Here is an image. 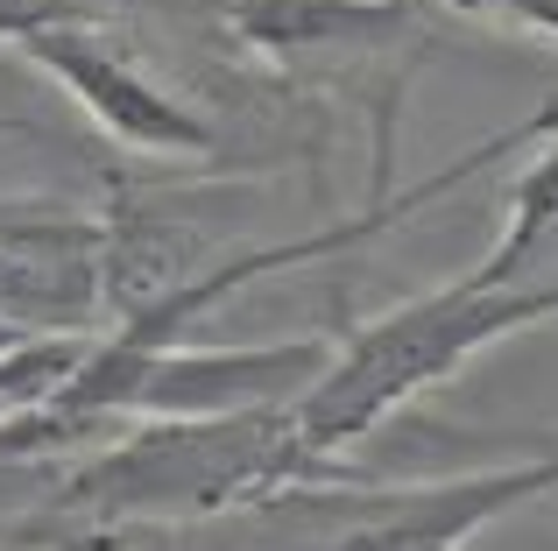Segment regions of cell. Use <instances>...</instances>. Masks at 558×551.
I'll use <instances>...</instances> for the list:
<instances>
[{
  "label": "cell",
  "instance_id": "cell-6",
  "mask_svg": "<svg viewBox=\"0 0 558 551\" xmlns=\"http://www.w3.org/2000/svg\"><path fill=\"white\" fill-rule=\"evenodd\" d=\"M466 22H495V28H523V36L558 42V0H446Z\"/></svg>",
  "mask_w": 558,
  "mask_h": 551
},
{
  "label": "cell",
  "instance_id": "cell-4",
  "mask_svg": "<svg viewBox=\"0 0 558 551\" xmlns=\"http://www.w3.org/2000/svg\"><path fill=\"white\" fill-rule=\"evenodd\" d=\"M14 50H22L43 78L64 85V93L93 113L99 135L121 142V149H135V156H213L219 149V127L205 121L191 99L170 93L163 78H149V71L135 64V50H128L99 14H85V22H50V28H36V36H22Z\"/></svg>",
  "mask_w": 558,
  "mask_h": 551
},
{
  "label": "cell",
  "instance_id": "cell-8",
  "mask_svg": "<svg viewBox=\"0 0 558 551\" xmlns=\"http://www.w3.org/2000/svg\"><path fill=\"white\" fill-rule=\"evenodd\" d=\"M22 340H28V326H14V318H0V354H14Z\"/></svg>",
  "mask_w": 558,
  "mask_h": 551
},
{
  "label": "cell",
  "instance_id": "cell-7",
  "mask_svg": "<svg viewBox=\"0 0 558 551\" xmlns=\"http://www.w3.org/2000/svg\"><path fill=\"white\" fill-rule=\"evenodd\" d=\"M85 14H99L93 0H0V42H22V36H36V28H50V22H85Z\"/></svg>",
  "mask_w": 558,
  "mask_h": 551
},
{
  "label": "cell",
  "instance_id": "cell-2",
  "mask_svg": "<svg viewBox=\"0 0 558 551\" xmlns=\"http://www.w3.org/2000/svg\"><path fill=\"white\" fill-rule=\"evenodd\" d=\"M326 474L298 445V403L233 417H149L50 474L36 538H121V530H198L241 516Z\"/></svg>",
  "mask_w": 558,
  "mask_h": 551
},
{
  "label": "cell",
  "instance_id": "cell-3",
  "mask_svg": "<svg viewBox=\"0 0 558 551\" xmlns=\"http://www.w3.org/2000/svg\"><path fill=\"white\" fill-rule=\"evenodd\" d=\"M558 488V453L517 460V467H481V474H446V481H403V488H368V481H318L269 495L241 516L198 524L205 551H466L488 524L509 510L551 495Z\"/></svg>",
  "mask_w": 558,
  "mask_h": 551
},
{
  "label": "cell",
  "instance_id": "cell-5",
  "mask_svg": "<svg viewBox=\"0 0 558 551\" xmlns=\"http://www.w3.org/2000/svg\"><path fill=\"white\" fill-rule=\"evenodd\" d=\"M213 22L233 50L290 64L318 50H396L417 28L410 0H213Z\"/></svg>",
  "mask_w": 558,
  "mask_h": 551
},
{
  "label": "cell",
  "instance_id": "cell-1",
  "mask_svg": "<svg viewBox=\"0 0 558 551\" xmlns=\"http://www.w3.org/2000/svg\"><path fill=\"white\" fill-rule=\"evenodd\" d=\"M551 248H558V135L523 163L517 192H509L502 241L474 269L410 297V304H396V311H381L375 326H354L332 346V368L298 396L304 460L326 481H347L340 460L368 439L381 417H396L424 389L460 375L495 340L558 318V276H537Z\"/></svg>",
  "mask_w": 558,
  "mask_h": 551
}]
</instances>
